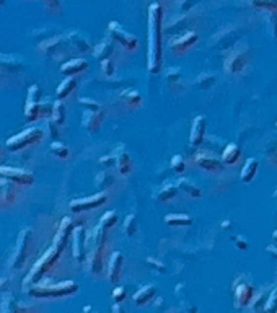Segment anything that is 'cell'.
<instances>
[{"instance_id":"1","label":"cell","mask_w":277,"mask_h":313,"mask_svg":"<svg viewBox=\"0 0 277 313\" xmlns=\"http://www.w3.org/2000/svg\"><path fill=\"white\" fill-rule=\"evenodd\" d=\"M163 8L158 2L148 7V72L158 73L162 70V36H163Z\"/></svg>"},{"instance_id":"2","label":"cell","mask_w":277,"mask_h":313,"mask_svg":"<svg viewBox=\"0 0 277 313\" xmlns=\"http://www.w3.org/2000/svg\"><path fill=\"white\" fill-rule=\"evenodd\" d=\"M61 254H62V251L57 250V248L52 245L49 250H47L38 261L33 264V268L30 269V274L26 276V279L23 280V287L28 290L33 287V285L39 284V280L44 278L47 271H51V268L57 263V259L61 258Z\"/></svg>"},{"instance_id":"3","label":"cell","mask_w":277,"mask_h":313,"mask_svg":"<svg viewBox=\"0 0 277 313\" xmlns=\"http://www.w3.org/2000/svg\"><path fill=\"white\" fill-rule=\"evenodd\" d=\"M78 290L77 282L73 280H62V282L57 284H49V285H42L36 284L31 289H28V292L35 299H59V297H67L75 294Z\"/></svg>"},{"instance_id":"4","label":"cell","mask_w":277,"mask_h":313,"mask_svg":"<svg viewBox=\"0 0 277 313\" xmlns=\"http://www.w3.org/2000/svg\"><path fill=\"white\" fill-rule=\"evenodd\" d=\"M44 139V132L39 127H28V129L18 132L7 139V148L10 152H17L21 148H26L30 145H36Z\"/></svg>"},{"instance_id":"5","label":"cell","mask_w":277,"mask_h":313,"mask_svg":"<svg viewBox=\"0 0 277 313\" xmlns=\"http://www.w3.org/2000/svg\"><path fill=\"white\" fill-rule=\"evenodd\" d=\"M46 114V108L41 103V92L38 85H31L28 90V98H26L25 106V118L26 121L33 123V121L39 119L41 116Z\"/></svg>"},{"instance_id":"6","label":"cell","mask_w":277,"mask_h":313,"mask_svg":"<svg viewBox=\"0 0 277 313\" xmlns=\"http://www.w3.org/2000/svg\"><path fill=\"white\" fill-rule=\"evenodd\" d=\"M108 33L111 36V39H114L116 42L124 47L126 51H136L138 47V39L136 38L134 35L127 33V31L122 28V26L118 23V21H111L108 26Z\"/></svg>"},{"instance_id":"7","label":"cell","mask_w":277,"mask_h":313,"mask_svg":"<svg viewBox=\"0 0 277 313\" xmlns=\"http://www.w3.org/2000/svg\"><path fill=\"white\" fill-rule=\"evenodd\" d=\"M106 201H108V194H106V193H98V194L88 196V198L73 199V201H70L69 208H70L72 212H77V214H78V212H87V210L98 209L103 204H106Z\"/></svg>"},{"instance_id":"8","label":"cell","mask_w":277,"mask_h":313,"mask_svg":"<svg viewBox=\"0 0 277 313\" xmlns=\"http://www.w3.org/2000/svg\"><path fill=\"white\" fill-rule=\"evenodd\" d=\"M0 176L3 179H7L10 183H17L21 184V186H31L35 183V176L33 173L26 172L23 168H17V167H7L2 165L0 167Z\"/></svg>"},{"instance_id":"9","label":"cell","mask_w":277,"mask_h":313,"mask_svg":"<svg viewBox=\"0 0 277 313\" xmlns=\"http://www.w3.org/2000/svg\"><path fill=\"white\" fill-rule=\"evenodd\" d=\"M87 232L83 225H78L72 232V256L77 263H82L87 256Z\"/></svg>"},{"instance_id":"10","label":"cell","mask_w":277,"mask_h":313,"mask_svg":"<svg viewBox=\"0 0 277 313\" xmlns=\"http://www.w3.org/2000/svg\"><path fill=\"white\" fill-rule=\"evenodd\" d=\"M31 230L26 229L20 233L18 240H17V248H15V253L12 256V266L15 269H20L25 264V259L28 256V243L31 240Z\"/></svg>"},{"instance_id":"11","label":"cell","mask_w":277,"mask_h":313,"mask_svg":"<svg viewBox=\"0 0 277 313\" xmlns=\"http://www.w3.org/2000/svg\"><path fill=\"white\" fill-rule=\"evenodd\" d=\"M194 162L199 168L209 173H222L223 172V162L218 160L209 152H198L194 155Z\"/></svg>"},{"instance_id":"12","label":"cell","mask_w":277,"mask_h":313,"mask_svg":"<svg viewBox=\"0 0 277 313\" xmlns=\"http://www.w3.org/2000/svg\"><path fill=\"white\" fill-rule=\"evenodd\" d=\"M198 39H199L198 33H194V31H186V33L179 35L170 41V49L174 51V54H183V52L191 49V47L198 42Z\"/></svg>"},{"instance_id":"13","label":"cell","mask_w":277,"mask_h":313,"mask_svg":"<svg viewBox=\"0 0 277 313\" xmlns=\"http://www.w3.org/2000/svg\"><path fill=\"white\" fill-rule=\"evenodd\" d=\"M73 222L70 217H64V219L61 220V225H59V229H57V233H56V237H54V245L57 250H61L64 251V248L67 246V243L69 240L72 238V232H73Z\"/></svg>"},{"instance_id":"14","label":"cell","mask_w":277,"mask_h":313,"mask_svg":"<svg viewBox=\"0 0 277 313\" xmlns=\"http://www.w3.org/2000/svg\"><path fill=\"white\" fill-rule=\"evenodd\" d=\"M233 297H235V307H237V309L249 307V304H251V300H253V297H254L253 285L248 284V282H238V284H235Z\"/></svg>"},{"instance_id":"15","label":"cell","mask_w":277,"mask_h":313,"mask_svg":"<svg viewBox=\"0 0 277 313\" xmlns=\"http://www.w3.org/2000/svg\"><path fill=\"white\" fill-rule=\"evenodd\" d=\"M206 129H207L206 118L202 114L196 116L193 121V126H191V132H189V144L193 147H201L206 137Z\"/></svg>"},{"instance_id":"16","label":"cell","mask_w":277,"mask_h":313,"mask_svg":"<svg viewBox=\"0 0 277 313\" xmlns=\"http://www.w3.org/2000/svg\"><path fill=\"white\" fill-rule=\"evenodd\" d=\"M122 264H124V256H122L121 251H113L108 263V282L113 285L119 284L121 273H122Z\"/></svg>"},{"instance_id":"17","label":"cell","mask_w":277,"mask_h":313,"mask_svg":"<svg viewBox=\"0 0 277 313\" xmlns=\"http://www.w3.org/2000/svg\"><path fill=\"white\" fill-rule=\"evenodd\" d=\"M104 111L103 109H85L83 113V119H82V126L87 129L88 132H97L101 124L104 121Z\"/></svg>"},{"instance_id":"18","label":"cell","mask_w":277,"mask_h":313,"mask_svg":"<svg viewBox=\"0 0 277 313\" xmlns=\"http://www.w3.org/2000/svg\"><path fill=\"white\" fill-rule=\"evenodd\" d=\"M106 230L108 229H104L101 224L95 227L87 238V250H103L106 245V240H108Z\"/></svg>"},{"instance_id":"19","label":"cell","mask_w":277,"mask_h":313,"mask_svg":"<svg viewBox=\"0 0 277 313\" xmlns=\"http://www.w3.org/2000/svg\"><path fill=\"white\" fill-rule=\"evenodd\" d=\"M114 165H116V168H118V172L121 174H129L132 172L131 155L127 153V150L122 145L114 152Z\"/></svg>"},{"instance_id":"20","label":"cell","mask_w":277,"mask_h":313,"mask_svg":"<svg viewBox=\"0 0 277 313\" xmlns=\"http://www.w3.org/2000/svg\"><path fill=\"white\" fill-rule=\"evenodd\" d=\"M87 69H88V62L85 59H82V57H77V59H70L66 64H62L61 72L66 77H73V75H77V73L85 72Z\"/></svg>"},{"instance_id":"21","label":"cell","mask_w":277,"mask_h":313,"mask_svg":"<svg viewBox=\"0 0 277 313\" xmlns=\"http://www.w3.org/2000/svg\"><path fill=\"white\" fill-rule=\"evenodd\" d=\"M246 67V56L243 52H232L225 61V70L228 73H240Z\"/></svg>"},{"instance_id":"22","label":"cell","mask_w":277,"mask_h":313,"mask_svg":"<svg viewBox=\"0 0 277 313\" xmlns=\"http://www.w3.org/2000/svg\"><path fill=\"white\" fill-rule=\"evenodd\" d=\"M259 170V162L256 160V158H246L242 167V172H240V178H242L243 183H251L254 176H256Z\"/></svg>"},{"instance_id":"23","label":"cell","mask_w":277,"mask_h":313,"mask_svg":"<svg viewBox=\"0 0 277 313\" xmlns=\"http://www.w3.org/2000/svg\"><path fill=\"white\" fill-rule=\"evenodd\" d=\"M176 186H178V189L181 191V193H184L186 196H189V198H193V199H198V198H201V196H202L201 188L194 181H191L189 178H179L178 183H176Z\"/></svg>"},{"instance_id":"24","label":"cell","mask_w":277,"mask_h":313,"mask_svg":"<svg viewBox=\"0 0 277 313\" xmlns=\"http://www.w3.org/2000/svg\"><path fill=\"white\" fill-rule=\"evenodd\" d=\"M240 157H242V150H240L238 144H227V147L222 150V162L223 165H235V163L240 160Z\"/></svg>"},{"instance_id":"25","label":"cell","mask_w":277,"mask_h":313,"mask_svg":"<svg viewBox=\"0 0 277 313\" xmlns=\"http://www.w3.org/2000/svg\"><path fill=\"white\" fill-rule=\"evenodd\" d=\"M113 52H114L113 41H111V38H104L93 49V56L100 61H104V59H111V54H113Z\"/></svg>"},{"instance_id":"26","label":"cell","mask_w":277,"mask_h":313,"mask_svg":"<svg viewBox=\"0 0 277 313\" xmlns=\"http://www.w3.org/2000/svg\"><path fill=\"white\" fill-rule=\"evenodd\" d=\"M157 295V290L153 285H143L134 294V302L137 305H145L148 302L153 300V297Z\"/></svg>"},{"instance_id":"27","label":"cell","mask_w":277,"mask_h":313,"mask_svg":"<svg viewBox=\"0 0 277 313\" xmlns=\"http://www.w3.org/2000/svg\"><path fill=\"white\" fill-rule=\"evenodd\" d=\"M165 224L172 227H189L193 225V217L188 214H167Z\"/></svg>"},{"instance_id":"28","label":"cell","mask_w":277,"mask_h":313,"mask_svg":"<svg viewBox=\"0 0 277 313\" xmlns=\"http://www.w3.org/2000/svg\"><path fill=\"white\" fill-rule=\"evenodd\" d=\"M75 88H77V80H75V78H73V77L64 78V80L61 82V85H59V87H57V90H56V97H57V100L67 98L69 95H70Z\"/></svg>"},{"instance_id":"29","label":"cell","mask_w":277,"mask_h":313,"mask_svg":"<svg viewBox=\"0 0 277 313\" xmlns=\"http://www.w3.org/2000/svg\"><path fill=\"white\" fill-rule=\"evenodd\" d=\"M69 38H70V42L73 44L77 51L80 52H92V46H90L88 39H85L83 35L77 33V31H73V33H69Z\"/></svg>"},{"instance_id":"30","label":"cell","mask_w":277,"mask_h":313,"mask_svg":"<svg viewBox=\"0 0 277 313\" xmlns=\"http://www.w3.org/2000/svg\"><path fill=\"white\" fill-rule=\"evenodd\" d=\"M178 191H179V189H178L176 184L167 183V184H163V186L160 188L157 199L160 201V203H168V201H172V199L176 198Z\"/></svg>"},{"instance_id":"31","label":"cell","mask_w":277,"mask_h":313,"mask_svg":"<svg viewBox=\"0 0 277 313\" xmlns=\"http://www.w3.org/2000/svg\"><path fill=\"white\" fill-rule=\"evenodd\" d=\"M121 98L124 100V103L127 106H131V108H138L143 102L142 95L138 93L137 90H124V92L121 93Z\"/></svg>"},{"instance_id":"32","label":"cell","mask_w":277,"mask_h":313,"mask_svg":"<svg viewBox=\"0 0 277 313\" xmlns=\"http://www.w3.org/2000/svg\"><path fill=\"white\" fill-rule=\"evenodd\" d=\"M51 118H52V123L57 124V126H62L66 123V106L61 102V100H57V102L52 104V111H51Z\"/></svg>"},{"instance_id":"33","label":"cell","mask_w":277,"mask_h":313,"mask_svg":"<svg viewBox=\"0 0 277 313\" xmlns=\"http://www.w3.org/2000/svg\"><path fill=\"white\" fill-rule=\"evenodd\" d=\"M137 217L134 214H129L124 219V224H122V232L126 233V237H134L137 232Z\"/></svg>"},{"instance_id":"34","label":"cell","mask_w":277,"mask_h":313,"mask_svg":"<svg viewBox=\"0 0 277 313\" xmlns=\"http://www.w3.org/2000/svg\"><path fill=\"white\" fill-rule=\"evenodd\" d=\"M51 152L54 153L57 158H62V160H66V158L70 157V148H69L66 144H62V142H57V140H54L51 144Z\"/></svg>"},{"instance_id":"35","label":"cell","mask_w":277,"mask_h":313,"mask_svg":"<svg viewBox=\"0 0 277 313\" xmlns=\"http://www.w3.org/2000/svg\"><path fill=\"white\" fill-rule=\"evenodd\" d=\"M119 217H118V212L116 210H106L103 215H101L100 219V224L104 227V229H111V227H114L118 224Z\"/></svg>"},{"instance_id":"36","label":"cell","mask_w":277,"mask_h":313,"mask_svg":"<svg viewBox=\"0 0 277 313\" xmlns=\"http://www.w3.org/2000/svg\"><path fill=\"white\" fill-rule=\"evenodd\" d=\"M12 201H13V189L7 184V179L0 181V206L8 204Z\"/></svg>"},{"instance_id":"37","label":"cell","mask_w":277,"mask_h":313,"mask_svg":"<svg viewBox=\"0 0 277 313\" xmlns=\"http://www.w3.org/2000/svg\"><path fill=\"white\" fill-rule=\"evenodd\" d=\"M214 83H215V75H214V73H209V72L201 73V75L196 78V85H198V87L202 88V90L210 88Z\"/></svg>"},{"instance_id":"38","label":"cell","mask_w":277,"mask_h":313,"mask_svg":"<svg viewBox=\"0 0 277 313\" xmlns=\"http://www.w3.org/2000/svg\"><path fill=\"white\" fill-rule=\"evenodd\" d=\"M277 312V287H274L268 295L264 305V313H276Z\"/></svg>"},{"instance_id":"39","label":"cell","mask_w":277,"mask_h":313,"mask_svg":"<svg viewBox=\"0 0 277 313\" xmlns=\"http://www.w3.org/2000/svg\"><path fill=\"white\" fill-rule=\"evenodd\" d=\"M254 7L268 10L271 13H277V0H251Z\"/></svg>"},{"instance_id":"40","label":"cell","mask_w":277,"mask_h":313,"mask_svg":"<svg viewBox=\"0 0 277 313\" xmlns=\"http://www.w3.org/2000/svg\"><path fill=\"white\" fill-rule=\"evenodd\" d=\"M2 313H20V307L15 304L12 297H7V299L3 300V304H2V310H0Z\"/></svg>"},{"instance_id":"41","label":"cell","mask_w":277,"mask_h":313,"mask_svg":"<svg viewBox=\"0 0 277 313\" xmlns=\"http://www.w3.org/2000/svg\"><path fill=\"white\" fill-rule=\"evenodd\" d=\"M170 165H172V168L176 173H184L186 172V162L181 155H174L172 158V162H170Z\"/></svg>"},{"instance_id":"42","label":"cell","mask_w":277,"mask_h":313,"mask_svg":"<svg viewBox=\"0 0 277 313\" xmlns=\"http://www.w3.org/2000/svg\"><path fill=\"white\" fill-rule=\"evenodd\" d=\"M263 294H256L253 297L251 304H249V307H251V310L254 313H264V305H263Z\"/></svg>"},{"instance_id":"43","label":"cell","mask_w":277,"mask_h":313,"mask_svg":"<svg viewBox=\"0 0 277 313\" xmlns=\"http://www.w3.org/2000/svg\"><path fill=\"white\" fill-rule=\"evenodd\" d=\"M101 70L106 73V77H111L114 73V64L111 59H104L101 61Z\"/></svg>"},{"instance_id":"44","label":"cell","mask_w":277,"mask_h":313,"mask_svg":"<svg viewBox=\"0 0 277 313\" xmlns=\"http://www.w3.org/2000/svg\"><path fill=\"white\" fill-rule=\"evenodd\" d=\"M269 30H271V35H273V38L277 41V13H271L269 17Z\"/></svg>"},{"instance_id":"45","label":"cell","mask_w":277,"mask_h":313,"mask_svg":"<svg viewBox=\"0 0 277 313\" xmlns=\"http://www.w3.org/2000/svg\"><path fill=\"white\" fill-rule=\"evenodd\" d=\"M78 103H82L87 109H101L100 103H97L92 98H78Z\"/></svg>"},{"instance_id":"46","label":"cell","mask_w":277,"mask_h":313,"mask_svg":"<svg viewBox=\"0 0 277 313\" xmlns=\"http://www.w3.org/2000/svg\"><path fill=\"white\" fill-rule=\"evenodd\" d=\"M181 78V70L176 67H172V69H168V72H167V80L168 82H178Z\"/></svg>"},{"instance_id":"47","label":"cell","mask_w":277,"mask_h":313,"mask_svg":"<svg viewBox=\"0 0 277 313\" xmlns=\"http://www.w3.org/2000/svg\"><path fill=\"white\" fill-rule=\"evenodd\" d=\"M126 299V289L124 287H114L113 290V300L114 304H121Z\"/></svg>"},{"instance_id":"48","label":"cell","mask_w":277,"mask_h":313,"mask_svg":"<svg viewBox=\"0 0 277 313\" xmlns=\"http://www.w3.org/2000/svg\"><path fill=\"white\" fill-rule=\"evenodd\" d=\"M232 240L237 243V248H238L240 251H246L248 250V243L244 242L242 237H238V235L237 237H232Z\"/></svg>"},{"instance_id":"49","label":"cell","mask_w":277,"mask_h":313,"mask_svg":"<svg viewBox=\"0 0 277 313\" xmlns=\"http://www.w3.org/2000/svg\"><path fill=\"white\" fill-rule=\"evenodd\" d=\"M147 263L150 264V266H153V268H157V269H160V271H165V266L162 263H157L155 259H152V258H148L147 259Z\"/></svg>"},{"instance_id":"50","label":"cell","mask_w":277,"mask_h":313,"mask_svg":"<svg viewBox=\"0 0 277 313\" xmlns=\"http://www.w3.org/2000/svg\"><path fill=\"white\" fill-rule=\"evenodd\" d=\"M266 251H268L271 256H274L277 259V245H269V246H266Z\"/></svg>"},{"instance_id":"51","label":"cell","mask_w":277,"mask_h":313,"mask_svg":"<svg viewBox=\"0 0 277 313\" xmlns=\"http://www.w3.org/2000/svg\"><path fill=\"white\" fill-rule=\"evenodd\" d=\"M113 313H126L124 309L121 307V304H114L113 305Z\"/></svg>"},{"instance_id":"52","label":"cell","mask_w":277,"mask_h":313,"mask_svg":"<svg viewBox=\"0 0 277 313\" xmlns=\"http://www.w3.org/2000/svg\"><path fill=\"white\" fill-rule=\"evenodd\" d=\"M222 227H225V229H228V227H230V220H225V224H222Z\"/></svg>"},{"instance_id":"53","label":"cell","mask_w":277,"mask_h":313,"mask_svg":"<svg viewBox=\"0 0 277 313\" xmlns=\"http://www.w3.org/2000/svg\"><path fill=\"white\" fill-rule=\"evenodd\" d=\"M273 238H274V242H277V230H274V233H273Z\"/></svg>"},{"instance_id":"54","label":"cell","mask_w":277,"mask_h":313,"mask_svg":"<svg viewBox=\"0 0 277 313\" xmlns=\"http://www.w3.org/2000/svg\"><path fill=\"white\" fill-rule=\"evenodd\" d=\"M5 2H7V0H0V7H2V5H5Z\"/></svg>"},{"instance_id":"55","label":"cell","mask_w":277,"mask_h":313,"mask_svg":"<svg viewBox=\"0 0 277 313\" xmlns=\"http://www.w3.org/2000/svg\"><path fill=\"white\" fill-rule=\"evenodd\" d=\"M273 196H274V199H276V201H277V189H276V191H274V194H273Z\"/></svg>"},{"instance_id":"56","label":"cell","mask_w":277,"mask_h":313,"mask_svg":"<svg viewBox=\"0 0 277 313\" xmlns=\"http://www.w3.org/2000/svg\"><path fill=\"white\" fill-rule=\"evenodd\" d=\"M46 2H49V0H46Z\"/></svg>"},{"instance_id":"57","label":"cell","mask_w":277,"mask_h":313,"mask_svg":"<svg viewBox=\"0 0 277 313\" xmlns=\"http://www.w3.org/2000/svg\"><path fill=\"white\" fill-rule=\"evenodd\" d=\"M276 127H277V123H276Z\"/></svg>"},{"instance_id":"58","label":"cell","mask_w":277,"mask_h":313,"mask_svg":"<svg viewBox=\"0 0 277 313\" xmlns=\"http://www.w3.org/2000/svg\"><path fill=\"white\" fill-rule=\"evenodd\" d=\"M276 313H277V312H276Z\"/></svg>"}]
</instances>
